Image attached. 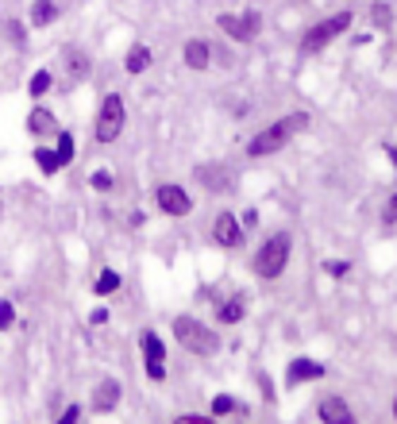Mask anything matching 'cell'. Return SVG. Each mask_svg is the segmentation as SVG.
<instances>
[{
  "label": "cell",
  "mask_w": 397,
  "mask_h": 424,
  "mask_svg": "<svg viewBox=\"0 0 397 424\" xmlns=\"http://www.w3.org/2000/svg\"><path fill=\"white\" fill-rule=\"evenodd\" d=\"M305 127H309V112H305V108H297V112H289V116L274 120V124H267L262 132H255L251 139H247V158H270V154H278L282 146L293 143Z\"/></svg>",
  "instance_id": "1"
},
{
  "label": "cell",
  "mask_w": 397,
  "mask_h": 424,
  "mask_svg": "<svg viewBox=\"0 0 397 424\" xmlns=\"http://www.w3.org/2000/svg\"><path fill=\"white\" fill-rule=\"evenodd\" d=\"M289 255H293V235H289V232H270L267 239H262V247L255 251L251 270L259 274L262 282H274V278H282V274H286Z\"/></svg>",
  "instance_id": "2"
},
{
  "label": "cell",
  "mask_w": 397,
  "mask_h": 424,
  "mask_svg": "<svg viewBox=\"0 0 397 424\" xmlns=\"http://www.w3.org/2000/svg\"><path fill=\"white\" fill-rule=\"evenodd\" d=\"M173 339H178V347H185V351L193 355H216L220 351V336L216 328H209L204 320H197V316H173Z\"/></svg>",
  "instance_id": "3"
},
{
  "label": "cell",
  "mask_w": 397,
  "mask_h": 424,
  "mask_svg": "<svg viewBox=\"0 0 397 424\" xmlns=\"http://www.w3.org/2000/svg\"><path fill=\"white\" fill-rule=\"evenodd\" d=\"M123 124H128V108H123L120 93H104L101 108H97V124H93V139L101 146L116 143L123 135Z\"/></svg>",
  "instance_id": "4"
},
{
  "label": "cell",
  "mask_w": 397,
  "mask_h": 424,
  "mask_svg": "<svg viewBox=\"0 0 397 424\" xmlns=\"http://www.w3.org/2000/svg\"><path fill=\"white\" fill-rule=\"evenodd\" d=\"M351 23H355V12H336V15H328V20L305 27L301 31V51H320V46H328L332 39H340L343 31H351Z\"/></svg>",
  "instance_id": "5"
},
{
  "label": "cell",
  "mask_w": 397,
  "mask_h": 424,
  "mask_svg": "<svg viewBox=\"0 0 397 424\" xmlns=\"http://www.w3.org/2000/svg\"><path fill=\"white\" fill-rule=\"evenodd\" d=\"M216 27L224 31L228 39H236L239 46H247V43H255V39H259V31H262V12H259V8H247L243 15L220 12V15H216Z\"/></svg>",
  "instance_id": "6"
},
{
  "label": "cell",
  "mask_w": 397,
  "mask_h": 424,
  "mask_svg": "<svg viewBox=\"0 0 397 424\" xmlns=\"http://www.w3.org/2000/svg\"><path fill=\"white\" fill-rule=\"evenodd\" d=\"M139 351H143V370L151 382H166V344L159 332L143 328L139 332Z\"/></svg>",
  "instance_id": "7"
},
{
  "label": "cell",
  "mask_w": 397,
  "mask_h": 424,
  "mask_svg": "<svg viewBox=\"0 0 397 424\" xmlns=\"http://www.w3.org/2000/svg\"><path fill=\"white\" fill-rule=\"evenodd\" d=\"M154 205H159V212H166V216L181 220V216H189V212H193L197 201L189 197L185 185H178V182H162V185H154Z\"/></svg>",
  "instance_id": "8"
},
{
  "label": "cell",
  "mask_w": 397,
  "mask_h": 424,
  "mask_svg": "<svg viewBox=\"0 0 397 424\" xmlns=\"http://www.w3.org/2000/svg\"><path fill=\"white\" fill-rule=\"evenodd\" d=\"M243 239H247V232H243V224H239L236 212H228V208L216 212V220H212V243L224 247V251H236Z\"/></svg>",
  "instance_id": "9"
},
{
  "label": "cell",
  "mask_w": 397,
  "mask_h": 424,
  "mask_svg": "<svg viewBox=\"0 0 397 424\" xmlns=\"http://www.w3.org/2000/svg\"><path fill=\"white\" fill-rule=\"evenodd\" d=\"M193 182L201 185V189H209V193H231V189H236V174H231L228 166H220V162H204V166H197Z\"/></svg>",
  "instance_id": "10"
},
{
  "label": "cell",
  "mask_w": 397,
  "mask_h": 424,
  "mask_svg": "<svg viewBox=\"0 0 397 424\" xmlns=\"http://www.w3.org/2000/svg\"><path fill=\"white\" fill-rule=\"evenodd\" d=\"M328 374L324 363H317V358L309 355H297L293 363L286 366V386H301V382H320Z\"/></svg>",
  "instance_id": "11"
},
{
  "label": "cell",
  "mask_w": 397,
  "mask_h": 424,
  "mask_svg": "<svg viewBox=\"0 0 397 424\" xmlns=\"http://www.w3.org/2000/svg\"><path fill=\"white\" fill-rule=\"evenodd\" d=\"M62 70H66V77H70V81H85L89 73H93V62H89V54L81 51V46L66 43L62 46Z\"/></svg>",
  "instance_id": "12"
},
{
  "label": "cell",
  "mask_w": 397,
  "mask_h": 424,
  "mask_svg": "<svg viewBox=\"0 0 397 424\" xmlns=\"http://www.w3.org/2000/svg\"><path fill=\"white\" fill-rule=\"evenodd\" d=\"M54 132H58L54 108H43V104H35V108L28 112V135H31V139H51Z\"/></svg>",
  "instance_id": "13"
},
{
  "label": "cell",
  "mask_w": 397,
  "mask_h": 424,
  "mask_svg": "<svg viewBox=\"0 0 397 424\" xmlns=\"http://www.w3.org/2000/svg\"><path fill=\"white\" fill-rule=\"evenodd\" d=\"M120 397H123V386L116 378H104V382H97V389H93V413H112L116 405H120Z\"/></svg>",
  "instance_id": "14"
},
{
  "label": "cell",
  "mask_w": 397,
  "mask_h": 424,
  "mask_svg": "<svg viewBox=\"0 0 397 424\" xmlns=\"http://www.w3.org/2000/svg\"><path fill=\"white\" fill-rule=\"evenodd\" d=\"M320 420H324V424H359V420H355V413H351V405H347L343 401V397H324V401H320Z\"/></svg>",
  "instance_id": "15"
},
{
  "label": "cell",
  "mask_w": 397,
  "mask_h": 424,
  "mask_svg": "<svg viewBox=\"0 0 397 424\" xmlns=\"http://www.w3.org/2000/svg\"><path fill=\"white\" fill-rule=\"evenodd\" d=\"M181 62H185L189 70H209L212 66V46L204 43V39H189L185 46H181Z\"/></svg>",
  "instance_id": "16"
},
{
  "label": "cell",
  "mask_w": 397,
  "mask_h": 424,
  "mask_svg": "<svg viewBox=\"0 0 397 424\" xmlns=\"http://www.w3.org/2000/svg\"><path fill=\"white\" fill-rule=\"evenodd\" d=\"M58 15H62L58 0H31V8H28V27L43 31V27H51Z\"/></svg>",
  "instance_id": "17"
},
{
  "label": "cell",
  "mask_w": 397,
  "mask_h": 424,
  "mask_svg": "<svg viewBox=\"0 0 397 424\" xmlns=\"http://www.w3.org/2000/svg\"><path fill=\"white\" fill-rule=\"evenodd\" d=\"M243 313H247V301L239 297V293L216 301V324H239V320H243Z\"/></svg>",
  "instance_id": "18"
},
{
  "label": "cell",
  "mask_w": 397,
  "mask_h": 424,
  "mask_svg": "<svg viewBox=\"0 0 397 424\" xmlns=\"http://www.w3.org/2000/svg\"><path fill=\"white\" fill-rule=\"evenodd\" d=\"M151 58H154V54H151V46L131 43V46H128V58H123V70H128V73H143L147 66H151Z\"/></svg>",
  "instance_id": "19"
},
{
  "label": "cell",
  "mask_w": 397,
  "mask_h": 424,
  "mask_svg": "<svg viewBox=\"0 0 397 424\" xmlns=\"http://www.w3.org/2000/svg\"><path fill=\"white\" fill-rule=\"evenodd\" d=\"M0 31H4V39H8V46H16V51H23L28 46V23L23 20H0Z\"/></svg>",
  "instance_id": "20"
},
{
  "label": "cell",
  "mask_w": 397,
  "mask_h": 424,
  "mask_svg": "<svg viewBox=\"0 0 397 424\" xmlns=\"http://www.w3.org/2000/svg\"><path fill=\"white\" fill-rule=\"evenodd\" d=\"M120 285H123L120 270H112V266H104V270L97 274V282H93V293H97V297H112V293H120Z\"/></svg>",
  "instance_id": "21"
},
{
  "label": "cell",
  "mask_w": 397,
  "mask_h": 424,
  "mask_svg": "<svg viewBox=\"0 0 397 424\" xmlns=\"http://www.w3.org/2000/svg\"><path fill=\"white\" fill-rule=\"evenodd\" d=\"M31 158H35L39 174H47V177H54L58 170H62V162H58L54 146H35V151H31Z\"/></svg>",
  "instance_id": "22"
},
{
  "label": "cell",
  "mask_w": 397,
  "mask_h": 424,
  "mask_svg": "<svg viewBox=\"0 0 397 424\" xmlns=\"http://www.w3.org/2000/svg\"><path fill=\"white\" fill-rule=\"evenodd\" d=\"M51 89H54V73H51V70H35V73H31V81H28L31 101H43Z\"/></svg>",
  "instance_id": "23"
},
{
  "label": "cell",
  "mask_w": 397,
  "mask_h": 424,
  "mask_svg": "<svg viewBox=\"0 0 397 424\" xmlns=\"http://www.w3.org/2000/svg\"><path fill=\"white\" fill-rule=\"evenodd\" d=\"M54 154H58V162H62V166H70V162H73V135L62 132V127L54 132Z\"/></svg>",
  "instance_id": "24"
},
{
  "label": "cell",
  "mask_w": 397,
  "mask_h": 424,
  "mask_svg": "<svg viewBox=\"0 0 397 424\" xmlns=\"http://www.w3.org/2000/svg\"><path fill=\"white\" fill-rule=\"evenodd\" d=\"M236 409H243V405H239L236 401V397H231V394H216V397H212V417H228V413H236Z\"/></svg>",
  "instance_id": "25"
},
{
  "label": "cell",
  "mask_w": 397,
  "mask_h": 424,
  "mask_svg": "<svg viewBox=\"0 0 397 424\" xmlns=\"http://www.w3.org/2000/svg\"><path fill=\"white\" fill-rule=\"evenodd\" d=\"M370 20H374V27H390V23H393V8L386 4V0H374V4H370Z\"/></svg>",
  "instance_id": "26"
},
{
  "label": "cell",
  "mask_w": 397,
  "mask_h": 424,
  "mask_svg": "<svg viewBox=\"0 0 397 424\" xmlns=\"http://www.w3.org/2000/svg\"><path fill=\"white\" fill-rule=\"evenodd\" d=\"M16 328V305L8 297H0V332Z\"/></svg>",
  "instance_id": "27"
},
{
  "label": "cell",
  "mask_w": 397,
  "mask_h": 424,
  "mask_svg": "<svg viewBox=\"0 0 397 424\" xmlns=\"http://www.w3.org/2000/svg\"><path fill=\"white\" fill-rule=\"evenodd\" d=\"M89 185H93V189H97V193H109V189H112V185H116V177L109 174V170H97V174H93V177H89Z\"/></svg>",
  "instance_id": "28"
},
{
  "label": "cell",
  "mask_w": 397,
  "mask_h": 424,
  "mask_svg": "<svg viewBox=\"0 0 397 424\" xmlns=\"http://www.w3.org/2000/svg\"><path fill=\"white\" fill-rule=\"evenodd\" d=\"M324 270L332 274V278H347V274H351V263H347V258H328Z\"/></svg>",
  "instance_id": "29"
},
{
  "label": "cell",
  "mask_w": 397,
  "mask_h": 424,
  "mask_svg": "<svg viewBox=\"0 0 397 424\" xmlns=\"http://www.w3.org/2000/svg\"><path fill=\"white\" fill-rule=\"evenodd\" d=\"M382 224H386V227H393V224H397V189L390 193V201L382 205Z\"/></svg>",
  "instance_id": "30"
},
{
  "label": "cell",
  "mask_w": 397,
  "mask_h": 424,
  "mask_svg": "<svg viewBox=\"0 0 397 424\" xmlns=\"http://www.w3.org/2000/svg\"><path fill=\"white\" fill-rule=\"evenodd\" d=\"M173 424H216V417H204V413H181V417H173Z\"/></svg>",
  "instance_id": "31"
},
{
  "label": "cell",
  "mask_w": 397,
  "mask_h": 424,
  "mask_svg": "<svg viewBox=\"0 0 397 424\" xmlns=\"http://www.w3.org/2000/svg\"><path fill=\"white\" fill-rule=\"evenodd\" d=\"M54 424H81V405H66L62 417H58Z\"/></svg>",
  "instance_id": "32"
},
{
  "label": "cell",
  "mask_w": 397,
  "mask_h": 424,
  "mask_svg": "<svg viewBox=\"0 0 397 424\" xmlns=\"http://www.w3.org/2000/svg\"><path fill=\"white\" fill-rule=\"evenodd\" d=\"M89 324H93V328L109 324V308H93V313H89Z\"/></svg>",
  "instance_id": "33"
},
{
  "label": "cell",
  "mask_w": 397,
  "mask_h": 424,
  "mask_svg": "<svg viewBox=\"0 0 397 424\" xmlns=\"http://www.w3.org/2000/svg\"><path fill=\"white\" fill-rule=\"evenodd\" d=\"M239 224H243V232H247V227H255V224H259V212H255V208H243V216H239Z\"/></svg>",
  "instance_id": "34"
},
{
  "label": "cell",
  "mask_w": 397,
  "mask_h": 424,
  "mask_svg": "<svg viewBox=\"0 0 397 424\" xmlns=\"http://www.w3.org/2000/svg\"><path fill=\"white\" fill-rule=\"evenodd\" d=\"M382 151H386V158H390L393 166H397V146H393V143H382Z\"/></svg>",
  "instance_id": "35"
},
{
  "label": "cell",
  "mask_w": 397,
  "mask_h": 424,
  "mask_svg": "<svg viewBox=\"0 0 397 424\" xmlns=\"http://www.w3.org/2000/svg\"><path fill=\"white\" fill-rule=\"evenodd\" d=\"M393 417H397V397H393Z\"/></svg>",
  "instance_id": "36"
},
{
  "label": "cell",
  "mask_w": 397,
  "mask_h": 424,
  "mask_svg": "<svg viewBox=\"0 0 397 424\" xmlns=\"http://www.w3.org/2000/svg\"><path fill=\"white\" fill-rule=\"evenodd\" d=\"M0 20H4V15H0Z\"/></svg>",
  "instance_id": "37"
}]
</instances>
